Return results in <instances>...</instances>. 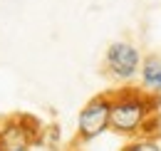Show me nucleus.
Masks as SVG:
<instances>
[{"label":"nucleus","instance_id":"f257e3e1","mask_svg":"<svg viewBox=\"0 0 161 151\" xmlns=\"http://www.w3.org/2000/svg\"><path fill=\"white\" fill-rule=\"evenodd\" d=\"M109 131L117 136L136 139V136H151L154 119L159 116L156 94H149L144 89L121 87L117 92H109Z\"/></svg>","mask_w":161,"mask_h":151},{"label":"nucleus","instance_id":"f03ea898","mask_svg":"<svg viewBox=\"0 0 161 151\" xmlns=\"http://www.w3.org/2000/svg\"><path fill=\"white\" fill-rule=\"evenodd\" d=\"M109 92L92 97L77 114V144H92L109 131Z\"/></svg>","mask_w":161,"mask_h":151},{"label":"nucleus","instance_id":"7ed1b4c3","mask_svg":"<svg viewBox=\"0 0 161 151\" xmlns=\"http://www.w3.org/2000/svg\"><path fill=\"white\" fill-rule=\"evenodd\" d=\"M42 129L32 116H10L0 121V151H30L40 144Z\"/></svg>","mask_w":161,"mask_h":151},{"label":"nucleus","instance_id":"20e7f679","mask_svg":"<svg viewBox=\"0 0 161 151\" xmlns=\"http://www.w3.org/2000/svg\"><path fill=\"white\" fill-rule=\"evenodd\" d=\"M104 70L112 79H117L121 84H131L141 70V52L136 45L126 42V40H117L107 47L104 52Z\"/></svg>","mask_w":161,"mask_h":151},{"label":"nucleus","instance_id":"39448f33","mask_svg":"<svg viewBox=\"0 0 161 151\" xmlns=\"http://www.w3.org/2000/svg\"><path fill=\"white\" fill-rule=\"evenodd\" d=\"M139 79H141V89L144 92L159 94L161 92V57L151 55V57H146V59H141Z\"/></svg>","mask_w":161,"mask_h":151},{"label":"nucleus","instance_id":"423d86ee","mask_svg":"<svg viewBox=\"0 0 161 151\" xmlns=\"http://www.w3.org/2000/svg\"><path fill=\"white\" fill-rule=\"evenodd\" d=\"M119 151H161V144L154 136H136V139H129Z\"/></svg>","mask_w":161,"mask_h":151},{"label":"nucleus","instance_id":"0eeeda50","mask_svg":"<svg viewBox=\"0 0 161 151\" xmlns=\"http://www.w3.org/2000/svg\"><path fill=\"white\" fill-rule=\"evenodd\" d=\"M30 151H32V149H30Z\"/></svg>","mask_w":161,"mask_h":151}]
</instances>
